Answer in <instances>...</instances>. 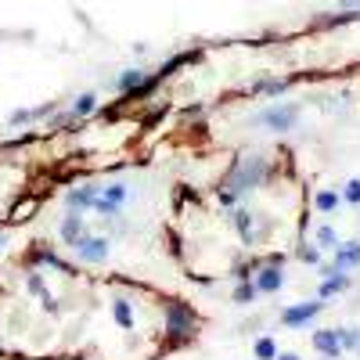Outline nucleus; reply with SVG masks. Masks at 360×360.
<instances>
[{"mask_svg": "<svg viewBox=\"0 0 360 360\" xmlns=\"http://www.w3.org/2000/svg\"><path fill=\"white\" fill-rule=\"evenodd\" d=\"M259 176H263V162L259 159H252V169H249V162L238 169L234 176H231V191H245V188H252V184H259Z\"/></svg>", "mask_w": 360, "mask_h": 360, "instance_id": "f257e3e1", "label": "nucleus"}, {"mask_svg": "<svg viewBox=\"0 0 360 360\" xmlns=\"http://www.w3.org/2000/svg\"><path fill=\"white\" fill-rule=\"evenodd\" d=\"M76 249H79V256L90 259V263H101V259L108 256V242H105V238H83Z\"/></svg>", "mask_w": 360, "mask_h": 360, "instance_id": "f03ea898", "label": "nucleus"}, {"mask_svg": "<svg viewBox=\"0 0 360 360\" xmlns=\"http://www.w3.org/2000/svg\"><path fill=\"white\" fill-rule=\"evenodd\" d=\"M263 123L274 127V130H288V127L295 123V108H274V112H266Z\"/></svg>", "mask_w": 360, "mask_h": 360, "instance_id": "7ed1b4c3", "label": "nucleus"}, {"mask_svg": "<svg viewBox=\"0 0 360 360\" xmlns=\"http://www.w3.org/2000/svg\"><path fill=\"white\" fill-rule=\"evenodd\" d=\"M314 346H317L321 353H328V356H339V349H342V342H339L335 332H317V335H314Z\"/></svg>", "mask_w": 360, "mask_h": 360, "instance_id": "20e7f679", "label": "nucleus"}, {"mask_svg": "<svg viewBox=\"0 0 360 360\" xmlns=\"http://www.w3.org/2000/svg\"><path fill=\"white\" fill-rule=\"evenodd\" d=\"M317 310H321L317 303H307V307H292V310H285V324H303V321H310Z\"/></svg>", "mask_w": 360, "mask_h": 360, "instance_id": "39448f33", "label": "nucleus"}, {"mask_svg": "<svg viewBox=\"0 0 360 360\" xmlns=\"http://www.w3.org/2000/svg\"><path fill=\"white\" fill-rule=\"evenodd\" d=\"M62 234H65V242H69V245H79V242H83V224H79L76 217H69L65 227H62Z\"/></svg>", "mask_w": 360, "mask_h": 360, "instance_id": "423d86ee", "label": "nucleus"}, {"mask_svg": "<svg viewBox=\"0 0 360 360\" xmlns=\"http://www.w3.org/2000/svg\"><path fill=\"white\" fill-rule=\"evenodd\" d=\"M356 259H360V245H356V242H349V245L339 252V259H335V263H339V266H353Z\"/></svg>", "mask_w": 360, "mask_h": 360, "instance_id": "0eeeda50", "label": "nucleus"}, {"mask_svg": "<svg viewBox=\"0 0 360 360\" xmlns=\"http://www.w3.org/2000/svg\"><path fill=\"white\" fill-rule=\"evenodd\" d=\"M259 288H263V292H274V288H281V274H278V270H263Z\"/></svg>", "mask_w": 360, "mask_h": 360, "instance_id": "6e6552de", "label": "nucleus"}, {"mask_svg": "<svg viewBox=\"0 0 360 360\" xmlns=\"http://www.w3.org/2000/svg\"><path fill=\"white\" fill-rule=\"evenodd\" d=\"M115 321L123 324V328H130V324H134V314H130V307H127V303H115Z\"/></svg>", "mask_w": 360, "mask_h": 360, "instance_id": "1a4fd4ad", "label": "nucleus"}, {"mask_svg": "<svg viewBox=\"0 0 360 360\" xmlns=\"http://www.w3.org/2000/svg\"><path fill=\"white\" fill-rule=\"evenodd\" d=\"M256 356H259V360H274V342L259 339V342H256Z\"/></svg>", "mask_w": 360, "mask_h": 360, "instance_id": "9d476101", "label": "nucleus"}, {"mask_svg": "<svg viewBox=\"0 0 360 360\" xmlns=\"http://www.w3.org/2000/svg\"><path fill=\"white\" fill-rule=\"evenodd\" d=\"M335 202H339V198H335L332 191H324V195H317V209H324V213H332V209H335Z\"/></svg>", "mask_w": 360, "mask_h": 360, "instance_id": "9b49d317", "label": "nucleus"}, {"mask_svg": "<svg viewBox=\"0 0 360 360\" xmlns=\"http://www.w3.org/2000/svg\"><path fill=\"white\" fill-rule=\"evenodd\" d=\"M76 115H86V112H94V98H90V94H83L79 101H76V108H72Z\"/></svg>", "mask_w": 360, "mask_h": 360, "instance_id": "f8f14e48", "label": "nucleus"}, {"mask_svg": "<svg viewBox=\"0 0 360 360\" xmlns=\"http://www.w3.org/2000/svg\"><path fill=\"white\" fill-rule=\"evenodd\" d=\"M119 83H123V90H130V86H141V72H127V76L119 79Z\"/></svg>", "mask_w": 360, "mask_h": 360, "instance_id": "ddd939ff", "label": "nucleus"}, {"mask_svg": "<svg viewBox=\"0 0 360 360\" xmlns=\"http://www.w3.org/2000/svg\"><path fill=\"white\" fill-rule=\"evenodd\" d=\"M342 285H346L342 278H335V281H324V288H321V292H324V295H332V292H339Z\"/></svg>", "mask_w": 360, "mask_h": 360, "instance_id": "4468645a", "label": "nucleus"}, {"mask_svg": "<svg viewBox=\"0 0 360 360\" xmlns=\"http://www.w3.org/2000/svg\"><path fill=\"white\" fill-rule=\"evenodd\" d=\"M346 198H349V202H360V180H353V184L346 188Z\"/></svg>", "mask_w": 360, "mask_h": 360, "instance_id": "2eb2a0df", "label": "nucleus"}, {"mask_svg": "<svg viewBox=\"0 0 360 360\" xmlns=\"http://www.w3.org/2000/svg\"><path fill=\"white\" fill-rule=\"evenodd\" d=\"M321 242H324V245H332V242H335V234H332V227H321Z\"/></svg>", "mask_w": 360, "mask_h": 360, "instance_id": "dca6fc26", "label": "nucleus"}, {"mask_svg": "<svg viewBox=\"0 0 360 360\" xmlns=\"http://www.w3.org/2000/svg\"><path fill=\"white\" fill-rule=\"evenodd\" d=\"M252 292H256L252 285H249V288H238V303H245V299H252Z\"/></svg>", "mask_w": 360, "mask_h": 360, "instance_id": "f3484780", "label": "nucleus"}, {"mask_svg": "<svg viewBox=\"0 0 360 360\" xmlns=\"http://www.w3.org/2000/svg\"><path fill=\"white\" fill-rule=\"evenodd\" d=\"M281 360H299V356H281Z\"/></svg>", "mask_w": 360, "mask_h": 360, "instance_id": "a211bd4d", "label": "nucleus"}, {"mask_svg": "<svg viewBox=\"0 0 360 360\" xmlns=\"http://www.w3.org/2000/svg\"><path fill=\"white\" fill-rule=\"evenodd\" d=\"M356 353H360V342H356Z\"/></svg>", "mask_w": 360, "mask_h": 360, "instance_id": "6ab92c4d", "label": "nucleus"}, {"mask_svg": "<svg viewBox=\"0 0 360 360\" xmlns=\"http://www.w3.org/2000/svg\"><path fill=\"white\" fill-rule=\"evenodd\" d=\"M0 245H4V238H0Z\"/></svg>", "mask_w": 360, "mask_h": 360, "instance_id": "aec40b11", "label": "nucleus"}]
</instances>
